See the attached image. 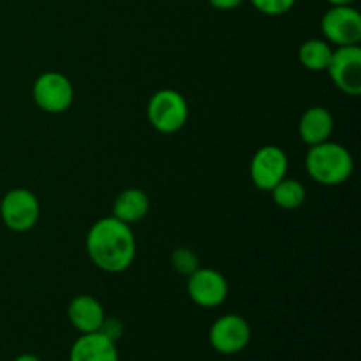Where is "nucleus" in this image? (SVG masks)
<instances>
[{
	"mask_svg": "<svg viewBox=\"0 0 361 361\" xmlns=\"http://www.w3.org/2000/svg\"><path fill=\"white\" fill-rule=\"evenodd\" d=\"M69 361H118L116 342L109 341L101 331L81 334L71 348Z\"/></svg>",
	"mask_w": 361,
	"mask_h": 361,
	"instance_id": "obj_11",
	"label": "nucleus"
},
{
	"mask_svg": "<svg viewBox=\"0 0 361 361\" xmlns=\"http://www.w3.org/2000/svg\"><path fill=\"white\" fill-rule=\"evenodd\" d=\"M250 4L259 13L268 14V16H281L295 7L296 0H250Z\"/></svg>",
	"mask_w": 361,
	"mask_h": 361,
	"instance_id": "obj_18",
	"label": "nucleus"
},
{
	"mask_svg": "<svg viewBox=\"0 0 361 361\" xmlns=\"http://www.w3.org/2000/svg\"><path fill=\"white\" fill-rule=\"evenodd\" d=\"M14 361H41L35 355H30V353H23V355L16 356Z\"/></svg>",
	"mask_w": 361,
	"mask_h": 361,
	"instance_id": "obj_21",
	"label": "nucleus"
},
{
	"mask_svg": "<svg viewBox=\"0 0 361 361\" xmlns=\"http://www.w3.org/2000/svg\"><path fill=\"white\" fill-rule=\"evenodd\" d=\"M32 95L42 111L56 115L71 108L74 101V88L66 74L49 71L35 80Z\"/></svg>",
	"mask_w": 361,
	"mask_h": 361,
	"instance_id": "obj_5",
	"label": "nucleus"
},
{
	"mask_svg": "<svg viewBox=\"0 0 361 361\" xmlns=\"http://www.w3.org/2000/svg\"><path fill=\"white\" fill-rule=\"evenodd\" d=\"M171 264L178 274L187 275V277L200 268L197 267V264H200L197 263V256L192 250L187 249V247H178V249L173 250Z\"/></svg>",
	"mask_w": 361,
	"mask_h": 361,
	"instance_id": "obj_17",
	"label": "nucleus"
},
{
	"mask_svg": "<svg viewBox=\"0 0 361 361\" xmlns=\"http://www.w3.org/2000/svg\"><path fill=\"white\" fill-rule=\"evenodd\" d=\"M99 331H101L104 337H108L109 341L118 342L123 335V324L122 321H118L116 317H104Z\"/></svg>",
	"mask_w": 361,
	"mask_h": 361,
	"instance_id": "obj_19",
	"label": "nucleus"
},
{
	"mask_svg": "<svg viewBox=\"0 0 361 361\" xmlns=\"http://www.w3.org/2000/svg\"><path fill=\"white\" fill-rule=\"evenodd\" d=\"M328 2H330L331 6H351L355 0H328Z\"/></svg>",
	"mask_w": 361,
	"mask_h": 361,
	"instance_id": "obj_22",
	"label": "nucleus"
},
{
	"mask_svg": "<svg viewBox=\"0 0 361 361\" xmlns=\"http://www.w3.org/2000/svg\"><path fill=\"white\" fill-rule=\"evenodd\" d=\"M321 30L330 44L356 46L361 39V14L353 6H331L321 20Z\"/></svg>",
	"mask_w": 361,
	"mask_h": 361,
	"instance_id": "obj_6",
	"label": "nucleus"
},
{
	"mask_svg": "<svg viewBox=\"0 0 361 361\" xmlns=\"http://www.w3.org/2000/svg\"><path fill=\"white\" fill-rule=\"evenodd\" d=\"M288 175V155L281 147L267 145L250 161V178L261 190H271Z\"/></svg>",
	"mask_w": 361,
	"mask_h": 361,
	"instance_id": "obj_9",
	"label": "nucleus"
},
{
	"mask_svg": "<svg viewBox=\"0 0 361 361\" xmlns=\"http://www.w3.org/2000/svg\"><path fill=\"white\" fill-rule=\"evenodd\" d=\"M41 215L39 200L32 190L13 189L2 197L0 217L11 231L25 233L34 228Z\"/></svg>",
	"mask_w": 361,
	"mask_h": 361,
	"instance_id": "obj_4",
	"label": "nucleus"
},
{
	"mask_svg": "<svg viewBox=\"0 0 361 361\" xmlns=\"http://www.w3.org/2000/svg\"><path fill=\"white\" fill-rule=\"evenodd\" d=\"M252 330L249 321L236 314L219 317L210 328V344L221 355H236L249 345Z\"/></svg>",
	"mask_w": 361,
	"mask_h": 361,
	"instance_id": "obj_8",
	"label": "nucleus"
},
{
	"mask_svg": "<svg viewBox=\"0 0 361 361\" xmlns=\"http://www.w3.org/2000/svg\"><path fill=\"white\" fill-rule=\"evenodd\" d=\"M67 316L80 334H94L99 331L106 314L97 298L90 295H78L71 300Z\"/></svg>",
	"mask_w": 361,
	"mask_h": 361,
	"instance_id": "obj_12",
	"label": "nucleus"
},
{
	"mask_svg": "<svg viewBox=\"0 0 361 361\" xmlns=\"http://www.w3.org/2000/svg\"><path fill=\"white\" fill-rule=\"evenodd\" d=\"M208 2H210L212 7H215L219 11H231L242 6L245 0H208Z\"/></svg>",
	"mask_w": 361,
	"mask_h": 361,
	"instance_id": "obj_20",
	"label": "nucleus"
},
{
	"mask_svg": "<svg viewBox=\"0 0 361 361\" xmlns=\"http://www.w3.org/2000/svg\"><path fill=\"white\" fill-rule=\"evenodd\" d=\"M298 133L309 147L328 141L334 133V116L323 106H312L300 118Z\"/></svg>",
	"mask_w": 361,
	"mask_h": 361,
	"instance_id": "obj_13",
	"label": "nucleus"
},
{
	"mask_svg": "<svg viewBox=\"0 0 361 361\" xmlns=\"http://www.w3.org/2000/svg\"><path fill=\"white\" fill-rule=\"evenodd\" d=\"M87 252L92 263L108 274L126 271L136 257L133 229L116 217L99 219L87 235Z\"/></svg>",
	"mask_w": 361,
	"mask_h": 361,
	"instance_id": "obj_1",
	"label": "nucleus"
},
{
	"mask_svg": "<svg viewBox=\"0 0 361 361\" xmlns=\"http://www.w3.org/2000/svg\"><path fill=\"white\" fill-rule=\"evenodd\" d=\"M331 49L330 42L321 41V39H309L303 42L298 49V59L305 69L309 71H326L328 63L331 59Z\"/></svg>",
	"mask_w": 361,
	"mask_h": 361,
	"instance_id": "obj_15",
	"label": "nucleus"
},
{
	"mask_svg": "<svg viewBox=\"0 0 361 361\" xmlns=\"http://www.w3.org/2000/svg\"><path fill=\"white\" fill-rule=\"evenodd\" d=\"M147 115L155 130L173 134L185 126L189 118V106L180 92L173 88H162L152 95Z\"/></svg>",
	"mask_w": 361,
	"mask_h": 361,
	"instance_id": "obj_3",
	"label": "nucleus"
},
{
	"mask_svg": "<svg viewBox=\"0 0 361 361\" xmlns=\"http://www.w3.org/2000/svg\"><path fill=\"white\" fill-rule=\"evenodd\" d=\"M187 293L196 305L214 309L226 302L229 286L221 271L212 270V268H197L189 275Z\"/></svg>",
	"mask_w": 361,
	"mask_h": 361,
	"instance_id": "obj_10",
	"label": "nucleus"
},
{
	"mask_svg": "<svg viewBox=\"0 0 361 361\" xmlns=\"http://www.w3.org/2000/svg\"><path fill=\"white\" fill-rule=\"evenodd\" d=\"M270 192L275 203L281 208H284V210H296V208H300L307 196L303 183L298 182L296 178H288V176L281 180Z\"/></svg>",
	"mask_w": 361,
	"mask_h": 361,
	"instance_id": "obj_16",
	"label": "nucleus"
},
{
	"mask_svg": "<svg viewBox=\"0 0 361 361\" xmlns=\"http://www.w3.org/2000/svg\"><path fill=\"white\" fill-rule=\"evenodd\" d=\"M331 81L337 85L338 90L344 94H361V48L356 46H338L331 53L330 63L326 67Z\"/></svg>",
	"mask_w": 361,
	"mask_h": 361,
	"instance_id": "obj_7",
	"label": "nucleus"
},
{
	"mask_svg": "<svg viewBox=\"0 0 361 361\" xmlns=\"http://www.w3.org/2000/svg\"><path fill=\"white\" fill-rule=\"evenodd\" d=\"M305 168L310 178L323 185H341L355 169L351 152L330 140L310 147L305 157Z\"/></svg>",
	"mask_w": 361,
	"mask_h": 361,
	"instance_id": "obj_2",
	"label": "nucleus"
},
{
	"mask_svg": "<svg viewBox=\"0 0 361 361\" xmlns=\"http://www.w3.org/2000/svg\"><path fill=\"white\" fill-rule=\"evenodd\" d=\"M150 210V200L141 189H127L116 196L113 204V217L126 224H136L147 217Z\"/></svg>",
	"mask_w": 361,
	"mask_h": 361,
	"instance_id": "obj_14",
	"label": "nucleus"
}]
</instances>
